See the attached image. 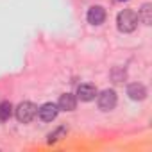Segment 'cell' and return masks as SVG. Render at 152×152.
Masks as SVG:
<instances>
[{"label":"cell","instance_id":"6da1fadb","mask_svg":"<svg viewBox=\"0 0 152 152\" xmlns=\"http://www.w3.org/2000/svg\"><path fill=\"white\" fill-rule=\"evenodd\" d=\"M116 23H118V31L120 32H132L138 25V15L131 9H124L118 13V18H116Z\"/></svg>","mask_w":152,"mask_h":152},{"label":"cell","instance_id":"7a4b0ae2","mask_svg":"<svg viewBox=\"0 0 152 152\" xmlns=\"http://www.w3.org/2000/svg\"><path fill=\"white\" fill-rule=\"evenodd\" d=\"M15 113H16L18 122L29 124V122L34 120V116H36V113H38V107H36L32 102H22V104H18V107H16Z\"/></svg>","mask_w":152,"mask_h":152},{"label":"cell","instance_id":"3957f363","mask_svg":"<svg viewBox=\"0 0 152 152\" xmlns=\"http://www.w3.org/2000/svg\"><path fill=\"white\" fill-rule=\"evenodd\" d=\"M116 91L115 90H104L100 95H99V107L102 111H111L115 109L116 106Z\"/></svg>","mask_w":152,"mask_h":152},{"label":"cell","instance_id":"277c9868","mask_svg":"<svg viewBox=\"0 0 152 152\" xmlns=\"http://www.w3.org/2000/svg\"><path fill=\"white\" fill-rule=\"evenodd\" d=\"M57 113H59V107H57V104H52V102H47V104H43L41 107H38V116H39V120H43V122H52L56 116H57Z\"/></svg>","mask_w":152,"mask_h":152},{"label":"cell","instance_id":"5b68a950","mask_svg":"<svg viewBox=\"0 0 152 152\" xmlns=\"http://www.w3.org/2000/svg\"><path fill=\"white\" fill-rule=\"evenodd\" d=\"M104 20H106V9L104 7L93 6L88 9V22L91 25H100V23H104Z\"/></svg>","mask_w":152,"mask_h":152},{"label":"cell","instance_id":"8992f818","mask_svg":"<svg viewBox=\"0 0 152 152\" xmlns=\"http://www.w3.org/2000/svg\"><path fill=\"white\" fill-rule=\"evenodd\" d=\"M77 97H79L83 102H90V100H93V99L97 97V88H95L93 84L84 83V84H81V86L77 88Z\"/></svg>","mask_w":152,"mask_h":152},{"label":"cell","instance_id":"52a82bcc","mask_svg":"<svg viewBox=\"0 0 152 152\" xmlns=\"http://www.w3.org/2000/svg\"><path fill=\"white\" fill-rule=\"evenodd\" d=\"M127 95H129L132 100H143V99L147 97V88H145L143 84H140V83H132V84H129V88H127Z\"/></svg>","mask_w":152,"mask_h":152},{"label":"cell","instance_id":"ba28073f","mask_svg":"<svg viewBox=\"0 0 152 152\" xmlns=\"http://www.w3.org/2000/svg\"><path fill=\"white\" fill-rule=\"evenodd\" d=\"M57 107L63 109V111H73L77 107V99L72 93H64V95H61V99L57 102Z\"/></svg>","mask_w":152,"mask_h":152},{"label":"cell","instance_id":"9c48e42d","mask_svg":"<svg viewBox=\"0 0 152 152\" xmlns=\"http://www.w3.org/2000/svg\"><path fill=\"white\" fill-rule=\"evenodd\" d=\"M138 20L141 23H145V25H150V22H152V6L150 4H143L141 6V9L138 13Z\"/></svg>","mask_w":152,"mask_h":152},{"label":"cell","instance_id":"30bf717a","mask_svg":"<svg viewBox=\"0 0 152 152\" xmlns=\"http://www.w3.org/2000/svg\"><path fill=\"white\" fill-rule=\"evenodd\" d=\"M13 115V106H11V102H7V100H4V102H0V120H9V116Z\"/></svg>","mask_w":152,"mask_h":152},{"label":"cell","instance_id":"8fae6325","mask_svg":"<svg viewBox=\"0 0 152 152\" xmlns=\"http://www.w3.org/2000/svg\"><path fill=\"white\" fill-rule=\"evenodd\" d=\"M64 132H66V127H57V129H56L54 132H50V134H48V141L52 143V141L59 140V138H61V136H63Z\"/></svg>","mask_w":152,"mask_h":152},{"label":"cell","instance_id":"7c38bea8","mask_svg":"<svg viewBox=\"0 0 152 152\" xmlns=\"http://www.w3.org/2000/svg\"><path fill=\"white\" fill-rule=\"evenodd\" d=\"M122 2H124V0H122Z\"/></svg>","mask_w":152,"mask_h":152}]
</instances>
